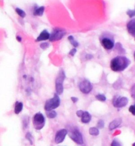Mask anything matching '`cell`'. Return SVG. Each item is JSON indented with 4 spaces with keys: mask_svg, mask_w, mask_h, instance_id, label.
I'll list each match as a JSON object with an SVG mask.
<instances>
[{
    "mask_svg": "<svg viewBox=\"0 0 135 146\" xmlns=\"http://www.w3.org/2000/svg\"><path fill=\"white\" fill-rule=\"evenodd\" d=\"M84 113V111H83L82 110H79L76 112V114L78 117H82Z\"/></svg>",
    "mask_w": 135,
    "mask_h": 146,
    "instance_id": "27",
    "label": "cell"
},
{
    "mask_svg": "<svg viewBox=\"0 0 135 146\" xmlns=\"http://www.w3.org/2000/svg\"><path fill=\"white\" fill-rule=\"evenodd\" d=\"M95 98L97 99L99 101H101V102H105L106 100V96L103 94H99L98 95H95Z\"/></svg>",
    "mask_w": 135,
    "mask_h": 146,
    "instance_id": "20",
    "label": "cell"
},
{
    "mask_svg": "<svg viewBox=\"0 0 135 146\" xmlns=\"http://www.w3.org/2000/svg\"><path fill=\"white\" fill-rule=\"evenodd\" d=\"M111 146H122L121 144V143H119L118 141H117V140H114L113 141L111 144Z\"/></svg>",
    "mask_w": 135,
    "mask_h": 146,
    "instance_id": "26",
    "label": "cell"
},
{
    "mask_svg": "<svg viewBox=\"0 0 135 146\" xmlns=\"http://www.w3.org/2000/svg\"><path fill=\"white\" fill-rule=\"evenodd\" d=\"M44 7L42 6L40 7H37L34 8L33 11V15L35 16H42L44 11Z\"/></svg>",
    "mask_w": 135,
    "mask_h": 146,
    "instance_id": "14",
    "label": "cell"
},
{
    "mask_svg": "<svg viewBox=\"0 0 135 146\" xmlns=\"http://www.w3.org/2000/svg\"><path fill=\"white\" fill-rule=\"evenodd\" d=\"M130 64V60L125 56H118L110 62V68L113 72H121L126 70Z\"/></svg>",
    "mask_w": 135,
    "mask_h": 146,
    "instance_id": "1",
    "label": "cell"
},
{
    "mask_svg": "<svg viewBox=\"0 0 135 146\" xmlns=\"http://www.w3.org/2000/svg\"><path fill=\"white\" fill-rule=\"evenodd\" d=\"M71 100H72V101L74 103L77 102L78 101V98H76V97H71Z\"/></svg>",
    "mask_w": 135,
    "mask_h": 146,
    "instance_id": "30",
    "label": "cell"
},
{
    "mask_svg": "<svg viewBox=\"0 0 135 146\" xmlns=\"http://www.w3.org/2000/svg\"><path fill=\"white\" fill-rule=\"evenodd\" d=\"M15 11L16 12V13L22 18H25V17L26 16V12L23 10H22V9L18 8V7H16L15 9Z\"/></svg>",
    "mask_w": 135,
    "mask_h": 146,
    "instance_id": "19",
    "label": "cell"
},
{
    "mask_svg": "<svg viewBox=\"0 0 135 146\" xmlns=\"http://www.w3.org/2000/svg\"><path fill=\"white\" fill-rule=\"evenodd\" d=\"M66 31L64 29L55 28L50 34L49 40L51 42L61 40L66 35Z\"/></svg>",
    "mask_w": 135,
    "mask_h": 146,
    "instance_id": "4",
    "label": "cell"
},
{
    "mask_svg": "<svg viewBox=\"0 0 135 146\" xmlns=\"http://www.w3.org/2000/svg\"><path fill=\"white\" fill-rule=\"evenodd\" d=\"M68 39L69 41L70 44H71L73 47L77 48L79 46V43L76 40H74V38L72 36H68Z\"/></svg>",
    "mask_w": 135,
    "mask_h": 146,
    "instance_id": "16",
    "label": "cell"
},
{
    "mask_svg": "<svg viewBox=\"0 0 135 146\" xmlns=\"http://www.w3.org/2000/svg\"></svg>",
    "mask_w": 135,
    "mask_h": 146,
    "instance_id": "34",
    "label": "cell"
},
{
    "mask_svg": "<svg viewBox=\"0 0 135 146\" xmlns=\"http://www.w3.org/2000/svg\"><path fill=\"white\" fill-rule=\"evenodd\" d=\"M46 114H47V117L50 118V119H53L57 117V112L53 110L50 111H47Z\"/></svg>",
    "mask_w": 135,
    "mask_h": 146,
    "instance_id": "17",
    "label": "cell"
},
{
    "mask_svg": "<svg viewBox=\"0 0 135 146\" xmlns=\"http://www.w3.org/2000/svg\"><path fill=\"white\" fill-rule=\"evenodd\" d=\"M45 122V117L42 113L38 112L34 115L33 117V126L37 130H40L43 128Z\"/></svg>",
    "mask_w": 135,
    "mask_h": 146,
    "instance_id": "3",
    "label": "cell"
},
{
    "mask_svg": "<svg viewBox=\"0 0 135 146\" xmlns=\"http://www.w3.org/2000/svg\"><path fill=\"white\" fill-rule=\"evenodd\" d=\"M104 125H105V123H104V121L102 120H100L98 122V123H97V127L99 129H102V128L104 127Z\"/></svg>",
    "mask_w": 135,
    "mask_h": 146,
    "instance_id": "25",
    "label": "cell"
},
{
    "mask_svg": "<svg viewBox=\"0 0 135 146\" xmlns=\"http://www.w3.org/2000/svg\"><path fill=\"white\" fill-rule=\"evenodd\" d=\"M128 33L132 36H135V18L130 20L127 24Z\"/></svg>",
    "mask_w": 135,
    "mask_h": 146,
    "instance_id": "10",
    "label": "cell"
},
{
    "mask_svg": "<svg viewBox=\"0 0 135 146\" xmlns=\"http://www.w3.org/2000/svg\"><path fill=\"white\" fill-rule=\"evenodd\" d=\"M122 122V119L118 117L115 119L114 120L110 122L109 125V129L110 130H113V129H115L116 128H118Z\"/></svg>",
    "mask_w": 135,
    "mask_h": 146,
    "instance_id": "12",
    "label": "cell"
},
{
    "mask_svg": "<svg viewBox=\"0 0 135 146\" xmlns=\"http://www.w3.org/2000/svg\"><path fill=\"white\" fill-rule=\"evenodd\" d=\"M89 132L90 133V135H98L99 134V131L98 129L95 127H92L90 128Z\"/></svg>",
    "mask_w": 135,
    "mask_h": 146,
    "instance_id": "18",
    "label": "cell"
},
{
    "mask_svg": "<svg viewBox=\"0 0 135 146\" xmlns=\"http://www.w3.org/2000/svg\"><path fill=\"white\" fill-rule=\"evenodd\" d=\"M50 36V34L47 30H44L41 33L40 35L37 37L36 41H41L49 39Z\"/></svg>",
    "mask_w": 135,
    "mask_h": 146,
    "instance_id": "11",
    "label": "cell"
},
{
    "mask_svg": "<svg viewBox=\"0 0 135 146\" xmlns=\"http://www.w3.org/2000/svg\"><path fill=\"white\" fill-rule=\"evenodd\" d=\"M128 99L124 96L116 95L113 99V104L116 108H121L128 104Z\"/></svg>",
    "mask_w": 135,
    "mask_h": 146,
    "instance_id": "5",
    "label": "cell"
},
{
    "mask_svg": "<svg viewBox=\"0 0 135 146\" xmlns=\"http://www.w3.org/2000/svg\"><path fill=\"white\" fill-rule=\"evenodd\" d=\"M100 42L102 47L108 50H111L115 46L114 40L112 36L103 37L101 39Z\"/></svg>",
    "mask_w": 135,
    "mask_h": 146,
    "instance_id": "7",
    "label": "cell"
},
{
    "mask_svg": "<svg viewBox=\"0 0 135 146\" xmlns=\"http://www.w3.org/2000/svg\"><path fill=\"white\" fill-rule=\"evenodd\" d=\"M79 88L82 93L87 94L92 90L93 86L89 80H84L79 84Z\"/></svg>",
    "mask_w": 135,
    "mask_h": 146,
    "instance_id": "6",
    "label": "cell"
},
{
    "mask_svg": "<svg viewBox=\"0 0 135 146\" xmlns=\"http://www.w3.org/2000/svg\"><path fill=\"white\" fill-rule=\"evenodd\" d=\"M127 15L129 17V18H132L135 16V10H128L126 12Z\"/></svg>",
    "mask_w": 135,
    "mask_h": 146,
    "instance_id": "21",
    "label": "cell"
},
{
    "mask_svg": "<svg viewBox=\"0 0 135 146\" xmlns=\"http://www.w3.org/2000/svg\"><path fill=\"white\" fill-rule=\"evenodd\" d=\"M130 94L132 98L135 101V84L132 86L130 89Z\"/></svg>",
    "mask_w": 135,
    "mask_h": 146,
    "instance_id": "22",
    "label": "cell"
},
{
    "mask_svg": "<svg viewBox=\"0 0 135 146\" xmlns=\"http://www.w3.org/2000/svg\"><path fill=\"white\" fill-rule=\"evenodd\" d=\"M23 103L16 101L15 104L14 112L15 114H18L20 113L23 109Z\"/></svg>",
    "mask_w": 135,
    "mask_h": 146,
    "instance_id": "15",
    "label": "cell"
},
{
    "mask_svg": "<svg viewBox=\"0 0 135 146\" xmlns=\"http://www.w3.org/2000/svg\"><path fill=\"white\" fill-rule=\"evenodd\" d=\"M30 138H32V136H31V134L30 133H28V134L26 135V138L29 140L30 142L31 143V144H32V140Z\"/></svg>",
    "mask_w": 135,
    "mask_h": 146,
    "instance_id": "29",
    "label": "cell"
},
{
    "mask_svg": "<svg viewBox=\"0 0 135 146\" xmlns=\"http://www.w3.org/2000/svg\"><path fill=\"white\" fill-rule=\"evenodd\" d=\"M16 39L18 40V41L20 42V41H21V40H22V38H21V37H20V36H16Z\"/></svg>",
    "mask_w": 135,
    "mask_h": 146,
    "instance_id": "31",
    "label": "cell"
},
{
    "mask_svg": "<svg viewBox=\"0 0 135 146\" xmlns=\"http://www.w3.org/2000/svg\"><path fill=\"white\" fill-rule=\"evenodd\" d=\"M129 111L135 116V104L130 106L129 108Z\"/></svg>",
    "mask_w": 135,
    "mask_h": 146,
    "instance_id": "24",
    "label": "cell"
},
{
    "mask_svg": "<svg viewBox=\"0 0 135 146\" xmlns=\"http://www.w3.org/2000/svg\"><path fill=\"white\" fill-rule=\"evenodd\" d=\"M76 52H77V49L76 48H73L70 51L69 55L71 56H74Z\"/></svg>",
    "mask_w": 135,
    "mask_h": 146,
    "instance_id": "28",
    "label": "cell"
},
{
    "mask_svg": "<svg viewBox=\"0 0 135 146\" xmlns=\"http://www.w3.org/2000/svg\"><path fill=\"white\" fill-rule=\"evenodd\" d=\"M134 59H135V51L134 52Z\"/></svg>",
    "mask_w": 135,
    "mask_h": 146,
    "instance_id": "32",
    "label": "cell"
},
{
    "mask_svg": "<svg viewBox=\"0 0 135 146\" xmlns=\"http://www.w3.org/2000/svg\"><path fill=\"white\" fill-rule=\"evenodd\" d=\"M67 135V131L66 129H61L57 132L55 137V143L59 144L62 143Z\"/></svg>",
    "mask_w": 135,
    "mask_h": 146,
    "instance_id": "9",
    "label": "cell"
},
{
    "mask_svg": "<svg viewBox=\"0 0 135 146\" xmlns=\"http://www.w3.org/2000/svg\"><path fill=\"white\" fill-rule=\"evenodd\" d=\"M70 137L72 139L75 143L81 145L83 143V138L81 132L78 130H74L72 132H70L69 133Z\"/></svg>",
    "mask_w": 135,
    "mask_h": 146,
    "instance_id": "8",
    "label": "cell"
},
{
    "mask_svg": "<svg viewBox=\"0 0 135 146\" xmlns=\"http://www.w3.org/2000/svg\"><path fill=\"white\" fill-rule=\"evenodd\" d=\"M40 48L41 49H42L43 50H45L46 49H47V48L50 46V44L48 42H43L41 44Z\"/></svg>",
    "mask_w": 135,
    "mask_h": 146,
    "instance_id": "23",
    "label": "cell"
},
{
    "mask_svg": "<svg viewBox=\"0 0 135 146\" xmlns=\"http://www.w3.org/2000/svg\"><path fill=\"white\" fill-rule=\"evenodd\" d=\"M132 146H135V143L132 144Z\"/></svg>",
    "mask_w": 135,
    "mask_h": 146,
    "instance_id": "33",
    "label": "cell"
},
{
    "mask_svg": "<svg viewBox=\"0 0 135 146\" xmlns=\"http://www.w3.org/2000/svg\"><path fill=\"white\" fill-rule=\"evenodd\" d=\"M91 120V114L87 111H84L82 117H81V122L84 123H88Z\"/></svg>",
    "mask_w": 135,
    "mask_h": 146,
    "instance_id": "13",
    "label": "cell"
},
{
    "mask_svg": "<svg viewBox=\"0 0 135 146\" xmlns=\"http://www.w3.org/2000/svg\"><path fill=\"white\" fill-rule=\"evenodd\" d=\"M60 105V99L59 95L55 93L52 98L47 100L45 103L44 109L46 111H50L55 109Z\"/></svg>",
    "mask_w": 135,
    "mask_h": 146,
    "instance_id": "2",
    "label": "cell"
}]
</instances>
